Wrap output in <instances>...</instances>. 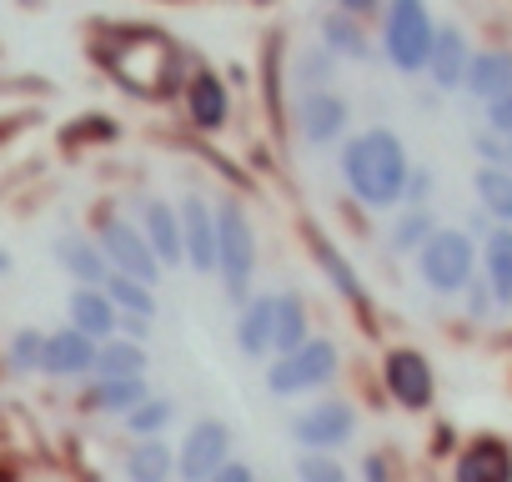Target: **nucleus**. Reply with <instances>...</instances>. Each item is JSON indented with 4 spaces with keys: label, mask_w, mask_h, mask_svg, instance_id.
Instances as JSON below:
<instances>
[{
    "label": "nucleus",
    "mask_w": 512,
    "mask_h": 482,
    "mask_svg": "<svg viewBox=\"0 0 512 482\" xmlns=\"http://www.w3.org/2000/svg\"><path fill=\"white\" fill-rule=\"evenodd\" d=\"M171 417H176V402L171 397H146V402H136L126 412V432L131 437H161Z\"/></svg>",
    "instance_id": "28"
},
{
    "label": "nucleus",
    "mask_w": 512,
    "mask_h": 482,
    "mask_svg": "<svg viewBox=\"0 0 512 482\" xmlns=\"http://www.w3.org/2000/svg\"><path fill=\"white\" fill-rule=\"evenodd\" d=\"M347 101L337 96V91H307L302 96V116H297V126H302V136L312 141V146H327V141H337L342 131H347Z\"/></svg>",
    "instance_id": "13"
},
{
    "label": "nucleus",
    "mask_w": 512,
    "mask_h": 482,
    "mask_svg": "<svg viewBox=\"0 0 512 482\" xmlns=\"http://www.w3.org/2000/svg\"><path fill=\"white\" fill-rule=\"evenodd\" d=\"M41 372H46V377H86V372H96V342H91V337H81L76 327L46 332Z\"/></svg>",
    "instance_id": "11"
},
{
    "label": "nucleus",
    "mask_w": 512,
    "mask_h": 482,
    "mask_svg": "<svg viewBox=\"0 0 512 482\" xmlns=\"http://www.w3.org/2000/svg\"><path fill=\"white\" fill-rule=\"evenodd\" d=\"M322 51H332V56H352V61H367L372 46H367V36H362V21L332 11V16L322 21Z\"/></svg>",
    "instance_id": "26"
},
{
    "label": "nucleus",
    "mask_w": 512,
    "mask_h": 482,
    "mask_svg": "<svg viewBox=\"0 0 512 482\" xmlns=\"http://www.w3.org/2000/svg\"><path fill=\"white\" fill-rule=\"evenodd\" d=\"M41 352H46V332L41 327H21L11 337V372H41Z\"/></svg>",
    "instance_id": "32"
},
{
    "label": "nucleus",
    "mask_w": 512,
    "mask_h": 482,
    "mask_svg": "<svg viewBox=\"0 0 512 482\" xmlns=\"http://www.w3.org/2000/svg\"><path fill=\"white\" fill-rule=\"evenodd\" d=\"M407 176H412L407 146H402V136L387 131V126H372V131H362V136H352V141L342 146V181H347L352 196L367 201V206H397Z\"/></svg>",
    "instance_id": "1"
},
{
    "label": "nucleus",
    "mask_w": 512,
    "mask_h": 482,
    "mask_svg": "<svg viewBox=\"0 0 512 482\" xmlns=\"http://www.w3.org/2000/svg\"><path fill=\"white\" fill-rule=\"evenodd\" d=\"M462 86L477 101H497L502 91H512V51H482V56H472Z\"/></svg>",
    "instance_id": "22"
},
{
    "label": "nucleus",
    "mask_w": 512,
    "mask_h": 482,
    "mask_svg": "<svg viewBox=\"0 0 512 482\" xmlns=\"http://www.w3.org/2000/svg\"><path fill=\"white\" fill-rule=\"evenodd\" d=\"M337 11H342V16H352V21H367V16H377V11H382V0H337Z\"/></svg>",
    "instance_id": "37"
},
{
    "label": "nucleus",
    "mask_w": 512,
    "mask_h": 482,
    "mask_svg": "<svg viewBox=\"0 0 512 482\" xmlns=\"http://www.w3.org/2000/svg\"><path fill=\"white\" fill-rule=\"evenodd\" d=\"M452 482H512V447L502 437H477L472 447H462Z\"/></svg>",
    "instance_id": "12"
},
{
    "label": "nucleus",
    "mask_w": 512,
    "mask_h": 482,
    "mask_svg": "<svg viewBox=\"0 0 512 482\" xmlns=\"http://www.w3.org/2000/svg\"><path fill=\"white\" fill-rule=\"evenodd\" d=\"M487 126H492V136H512V91L487 101Z\"/></svg>",
    "instance_id": "35"
},
{
    "label": "nucleus",
    "mask_w": 512,
    "mask_h": 482,
    "mask_svg": "<svg viewBox=\"0 0 512 482\" xmlns=\"http://www.w3.org/2000/svg\"><path fill=\"white\" fill-rule=\"evenodd\" d=\"M472 267H477V252H472V241L462 231H432L422 241V252H417V272L432 292L452 297L472 282Z\"/></svg>",
    "instance_id": "5"
},
{
    "label": "nucleus",
    "mask_w": 512,
    "mask_h": 482,
    "mask_svg": "<svg viewBox=\"0 0 512 482\" xmlns=\"http://www.w3.org/2000/svg\"><path fill=\"white\" fill-rule=\"evenodd\" d=\"M141 236H146V247H151L156 267L186 262V257H181V221H176V206L146 201V206H141Z\"/></svg>",
    "instance_id": "16"
},
{
    "label": "nucleus",
    "mask_w": 512,
    "mask_h": 482,
    "mask_svg": "<svg viewBox=\"0 0 512 482\" xmlns=\"http://www.w3.org/2000/svg\"><path fill=\"white\" fill-rule=\"evenodd\" d=\"M96 247H101V257H106V267H111L116 277H131V282H141V287H156L161 267H156L151 247H146L141 226H131L126 216H106Z\"/></svg>",
    "instance_id": "7"
},
{
    "label": "nucleus",
    "mask_w": 512,
    "mask_h": 482,
    "mask_svg": "<svg viewBox=\"0 0 512 482\" xmlns=\"http://www.w3.org/2000/svg\"><path fill=\"white\" fill-rule=\"evenodd\" d=\"M477 196H482V206L492 216L512 221V171L507 166H482L477 171Z\"/></svg>",
    "instance_id": "29"
},
{
    "label": "nucleus",
    "mask_w": 512,
    "mask_h": 482,
    "mask_svg": "<svg viewBox=\"0 0 512 482\" xmlns=\"http://www.w3.org/2000/svg\"><path fill=\"white\" fill-rule=\"evenodd\" d=\"M297 81H302L307 91H327V81H332V51H322V46L302 51V61H297Z\"/></svg>",
    "instance_id": "34"
},
{
    "label": "nucleus",
    "mask_w": 512,
    "mask_h": 482,
    "mask_svg": "<svg viewBox=\"0 0 512 482\" xmlns=\"http://www.w3.org/2000/svg\"><path fill=\"white\" fill-rule=\"evenodd\" d=\"M126 482H176V452L166 437H136L121 457Z\"/></svg>",
    "instance_id": "18"
},
{
    "label": "nucleus",
    "mask_w": 512,
    "mask_h": 482,
    "mask_svg": "<svg viewBox=\"0 0 512 482\" xmlns=\"http://www.w3.org/2000/svg\"><path fill=\"white\" fill-rule=\"evenodd\" d=\"M467 41H462V31L457 26H442L437 36H432V51H427V71H432V81L442 86V91H457L462 86V76H467Z\"/></svg>",
    "instance_id": "20"
},
{
    "label": "nucleus",
    "mask_w": 512,
    "mask_h": 482,
    "mask_svg": "<svg viewBox=\"0 0 512 482\" xmlns=\"http://www.w3.org/2000/svg\"><path fill=\"white\" fill-rule=\"evenodd\" d=\"M11 272V252H0V277H6Z\"/></svg>",
    "instance_id": "41"
},
{
    "label": "nucleus",
    "mask_w": 512,
    "mask_h": 482,
    "mask_svg": "<svg viewBox=\"0 0 512 482\" xmlns=\"http://www.w3.org/2000/svg\"><path fill=\"white\" fill-rule=\"evenodd\" d=\"M362 477H367V482H392L387 457H382V452H367V457H362Z\"/></svg>",
    "instance_id": "36"
},
{
    "label": "nucleus",
    "mask_w": 512,
    "mask_h": 482,
    "mask_svg": "<svg viewBox=\"0 0 512 482\" xmlns=\"http://www.w3.org/2000/svg\"><path fill=\"white\" fill-rule=\"evenodd\" d=\"M297 477L302 482H347V467L332 452H302L297 457Z\"/></svg>",
    "instance_id": "33"
},
{
    "label": "nucleus",
    "mask_w": 512,
    "mask_h": 482,
    "mask_svg": "<svg viewBox=\"0 0 512 482\" xmlns=\"http://www.w3.org/2000/svg\"><path fill=\"white\" fill-rule=\"evenodd\" d=\"M382 382H387L392 402H402L407 412H422V407L432 402V392H437L432 362H427L417 347H392L387 362H382Z\"/></svg>",
    "instance_id": "9"
},
{
    "label": "nucleus",
    "mask_w": 512,
    "mask_h": 482,
    "mask_svg": "<svg viewBox=\"0 0 512 482\" xmlns=\"http://www.w3.org/2000/svg\"><path fill=\"white\" fill-rule=\"evenodd\" d=\"M272 307L277 297L262 292V297H246L241 317H236V347L246 362H267L272 357Z\"/></svg>",
    "instance_id": "15"
},
{
    "label": "nucleus",
    "mask_w": 512,
    "mask_h": 482,
    "mask_svg": "<svg viewBox=\"0 0 512 482\" xmlns=\"http://www.w3.org/2000/svg\"><path fill=\"white\" fill-rule=\"evenodd\" d=\"M176 221H181V257L196 272H216V216H211V206L201 196H181Z\"/></svg>",
    "instance_id": "10"
},
{
    "label": "nucleus",
    "mask_w": 512,
    "mask_h": 482,
    "mask_svg": "<svg viewBox=\"0 0 512 482\" xmlns=\"http://www.w3.org/2000/svg\"><path fill=\"white\" fill-rule=\"evenodd\" d=\"M507 171H512V141H507Z\"/></svg>",
    "instance_id": "42"
},
{
    "label": "nucleus",
    "mask_w": 512,
    "mask_h": 482,
    "mask_svg": "<svg viewBox=\"0 0 512 482\" xmlns=\"http://www.w3.org/2000/svg\"><path fill=\"white\" fill-rule=\"evenodd\" d=\"M432 16L422 0H387V26H382V51L402 76L427 71V51H432Z\"/></svg>",
    "instance_id": "3"
},
{
    "label": "nucleus",
    "mask_w": 512,
    "mask_h": 482,
    "mask_svg": "<svg viewBox=\"0 0 512 482\" xmlns=\"http://www.w3.org/2000/svg\"><path fill=\"white\" fill-rule=\"evenodd\" d=\"M101 292L111 297V307H116V317H156V297H151V287H141V282H131V277H106L101 282Z\"/></svg>",
    "instance_id": "27"
},
{
    "label": "nucleus",
    "mask_w": 512,
    "mask_h": 482,
    "mask_svg": "<svg viewBox=\"0 0 512 482\" xmlns=\"http://www.w3.org/2000/svg\"><path fill=\"white\" fill-rule=\"evenodd\" d=\"M292 437L302 452H337L357 437V407L347 397H322L292 417Z\"/></svg>",
    "instance_id": "6"
},
{
    "label": "nucleus",
    "mask_w": 512,
    "mask_h": 482,
    "mask_svg": "<svg viewBox=\"0 0 512 482\" xmlns=\"http://www.w3.org/2000/svg\"><path fill=\"white\" fill-rule=\"evenodd\" d=\"M206 482H256V472H251L246 462H236V457H231V462H226L216 477H206Z\"/></svg>",
    "instance_id": "38"
},
{
    "label": "nucleus",
    "mask_w": 512,
    "mask_h": 482,
    "mask_svg": "<svg viewBox=\"0 0 512 482\" xmlns=\"http://www.w3.org/2000/svg\"><path fill=\"white\" fill-rule=\"evenodd\" d=\"M312 257L327 267V277H332V287H337V292H347L352 302H362V287H357V277H352V262L332 247L327 236H312Z\"/></svg>",
    "instance_id": "30"
},
{
    "label": "nucleus",
    "mask_w": 512,
    "mask_h": 482,
    "mask_svg": "<svg viewBox=\"0 0 512 482\" xmlns=\"http://www.w3.org/2000/svg\"><path fill=\"white\" fill-rule=\"evenodd\" d=\"M56 262L66 267V277H76V287H101V282L111 277L101 247H96L91 236H76V231L56 236Z\"/></svg>",
    "instance_id": "19"
},
{
    "label": "nucleus",
    "mask_w": 512,
    "mask_h": 482,
    "mask_svg": "<svg viewBox=\"0 0 512 482\" xmlns=\"http://www.w3.org/2000/svg\"><path fill=\"white\" fill-rule=\"evenodd\" d=\"M211 216H216V277H221V292L231 302H241L251 292V277H256L251 216H246V206L236 196H221V206Z\"/></svg>",
    "instance_id": "2"
},
{
    "label": "nucleus",
    "mask_w": 512,
    "mask_h": 482,
    "mask_svg": "<svg viewBox=\"0 0 512 482\" xmlns=\"http://www.w3.org/2000/svg\"><path fill=\"white\" fill-rule=\"evenodd\" d=\"M332 377H337V347L327 337H307L297 352H287L267 367V392L272 397H302V392H322Z\"/></svg>",
    "instance_id": "4"
},
{
    "label": "nucleus",
    "mask_w": 512,
    "mask_h": 482,
    "mask_svg": "<svg viewBox=\"0 0 512 482\" xmlns=\"http://www.w3.org/2000/svg\"><path fill=\"white\" fill-rule=\"evenodd\" d=\"M146 362H151L146 347H136L126 337L121 342L111 337V342L96 347V377H146Z\"/></svg>",
    "instance_id": "25"
},
{
    "label": "nucleus",
    "mask_w": 512,
    "mask_h": 482,
    "mask_svg": "<svg viewBox=\"0 0 512 482\" xmlns=\"http://www.w3.org/2000/svg\"><path fill=\"white\" fill-rule=\"evenodd\" d=\"M432 231H437V226H432L427 206H412V211L392 226V247H397V252H422V241H427Z\"/></svg>",
    "instance_id": "31"
},
{
    "label": "nucleus",
    "mask_w": 512,
    "mask_h": 482,
    "mask_svg": "<svg viewBox=\"0 0 512 482\" xmlns=\"http://www.w3.org/2000/svg\"><path fill=\"white\" fill-rule=\"evenodd\" d=\"M482 272H487V297L497 307H512V226L487 231V247H482Z\"/></svg>",
    "instance_id": "21"
},
{
    "label": "nucleus",
    "mask_w": 512,
    "mask_h": 482,
    "mask_svg": "<svg viewBox=\"0 0 512 482\" xmlns=\"http://www.w3.org/2000/svg\"><path fill=\"white\" fill-rule=\"evenodd\" d=\"M146 377H101L91 392H86V407L91 412H106V417H126L136 402H146Z\"/></svg>",
    "instance_id": "23"
},
{
    "label": "nucleus",
    "mask_w": 512,
    "mask_h": 482,
    "mask_svg": "<svg viewBox=\"0 0 512 482\" xmlns=\"http://www.w3.org/2000/svg\"><path fill=\"white\" fill-rule=\"evenodd\" d=\"M226 462H231V427L221 417H201L176 447V482H206Z\"/></svg>",
    "instance_id": "8"
},
{
    "label": "nucleus",
    "mask_w": 512,
    "mask_h": 482,
    "mask_svg": "<svg viewBox=\"0 0 512 482\" xmlns=\"http://www.w3.org/2000/svg\"><path fill=\"white\" fill-rule=\"evenodd\" d=\"M307 342V302L297 292H282L277 307H272V352L287 357Z\"/></svg>",
    "instance_id": "24"
},
{
    "label": "nucleus",
    "mask_w": 512,
    "mask_h": 482,
    "mask_svg": "<svg viewBox=\"0 0 512 482\" xmlns=\"http://www.w3.org/2000/svg\"><path fill=\"white\" fill-rule=\"evenodd\" d=\"M186 111H191V121L201 126V131H221L226 126V116H231V101H226V86H221V76L216 71H191V81H186Z\"/></svg>",
    "instance_id": "17"
},
{
    "label": "nucleus",
    "mask_w": 512,
    "mask_h": 482,
    "mask_svg": "<svg viewBox=\"0 0 512 482\" xmlns=\"http://www.w3.org/2000/svg\"><path fill=\"white\" fill-rule=\"evenodd\" d=\"M116 327H121V332H126V337H131V342H136V347H141V337H146V332H151V322H146V317H121V322H116Z\"/></svg>",
    "instance_id": "40"
},
{
    "label": "nucleus",
    "mask_w": 512,
    "mask_h": 482,
    "mask_svg": "<svg viewBox=\"0 0 512 482\" xmlns=\"http://www.w3.org/2000/svg\"><path fill=\"white\" fill-rule=\"evenodd\" d=\"M66 312H71L66 327H76V332L91 337L96 347L116 337V322H121V317H116V307H111V297H106L101 287H76L71 302H66Z\"/></svg>",
    "instance_id": "14"
},
{
    "label": "nucleus",
    "mask_w": 512,
    "mask_h": 482,
    "mask_svg": "<svg viewBox=\"0 0 512 482\" xmlns=\"http://www.w3.org/2000/svg\"><path fill=\"white\" fill-rule=\"evenodd\" d=\"M477 151L487 156V166H502V161H507V146H502L497 136H477Z\"/></svg>",
    "instance_id": "39"
}]
</instances>
